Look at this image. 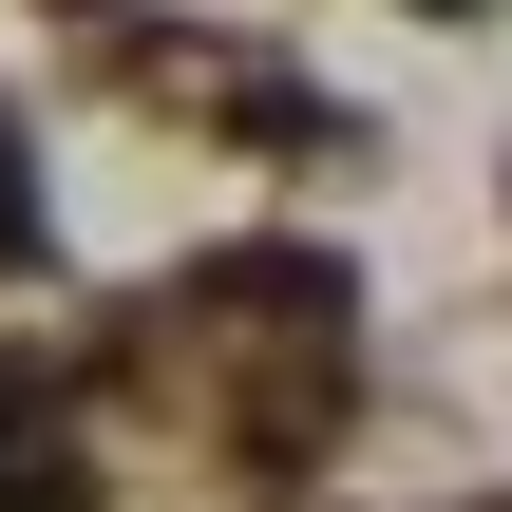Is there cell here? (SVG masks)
Masks as SVG:
<instances>
[{
    "label": "cell",
    "mask_w": 512,
    "mask_h": 512,
    "mask_svg": "<svg viewBox=\"0 0 512 512\" xmlns=\"http://www.w3.org/2000/svg\"><path fill=\"white\" fill-rule=\"evenodd\" d=\"M76 494H95V475H76L57 437H0V512H76Z\"/></svg>",
    "instance_id": "cell-1"
},
{
    "label": "cell",
    "mask_w": 512,
    "mask_h": 512,
    "mask_svg": "<svg viewBox=\"0 0 512 512\" xmlns=\"http://www.w3.org/2000/svg\"><path fill=\"white\" fill-rule=\"evenodd\" d=\"M19 247H38V209H19V133H0V266H19Z\"/></svg>",
    "instance_id": "cell-2"
}]
</instances>
